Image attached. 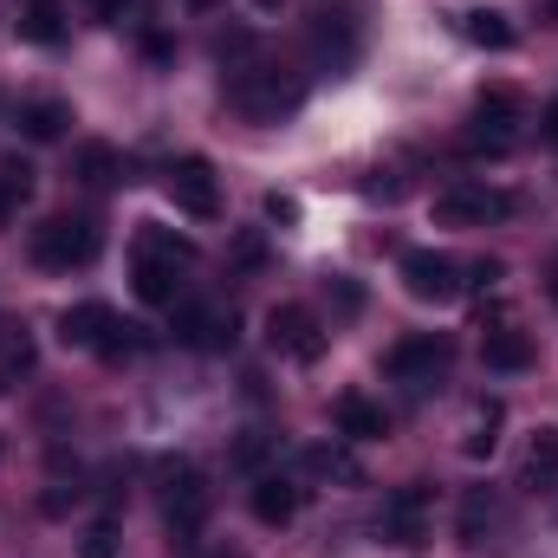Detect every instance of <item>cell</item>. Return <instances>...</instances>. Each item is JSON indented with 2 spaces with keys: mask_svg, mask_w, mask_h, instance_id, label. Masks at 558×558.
Segmentation results:
<instances>
[{
  "mask_svg": "<svg viewBox=\"0 0 558 558\" xmlns=\"http://www.w3.org/2000/svg\"><path fill=\"white\" fill-rule=\"evenodd\" d=\"M228 105L247 118V124H279L305 105V78L292 65L274 59H247V65H228Z\"/></svg>",
  "mask_w": 558,
  "mask_h": 558,
  "instance_id": "6da1fadb",
  "label": "cell"
},
{
  "mask_svg": "<svg viewBox=\"0 0 558 558\" xmlns=\"http://www.w3.org/2000/svg\"><path fill=\"white\" fill-rule=\"evenodd\" d=\"M182 267H195V241L143 221L137 228V247H131V274H137V299L143 305H175L182 292Z\"/></svg>",
  "mask_w": 558,
  "mask_h": 558,
  "instance_id": "7a4b0ae2",
  "label": "cell"
},
{
  "mask_svg": "<svg viewBox=\"0 0 558 558\" xmlns=\"http://www.w3.org/2000/svg\"><path fill=\"white\" fill-rule=\"evenodd\" d=\"M305 46H312V65L318 72H351L364 59V20H357V0H318L312 20H305Z\"/></svg>",
  "mask_w": 558,
  "mask_h": 558,
  "instance_id": "3957f363",
  "label": "cell"
},
{
  "mask_svg": "<svg viewBox=\"0 0 558 558\" xmlns=\"http://www.w3.org/2000/svg\"><path fill=\"white\" fill-rule=\"evenodd\" d=\"M156 494H162V520H169L175 539H195L208 526L215 494H208V474L195 461H182V454L175 461H156Z\"/></svg>",
  "mask_w": 558,
  "mask_h": 558,
  "instance_id": "277c9868",
  "label": "cell"
},
{
  "mask_svg": "<svg viewBox=\"0 0 558 558\" xmlns=\"http://www.w3.org/2000/svg\"><path fill=\"white\" fill-rule=\"evenodd\" d=\"M98 247H105V234H98L92 215H52V221L33 228V260L46 274H78V267L98 260Z\"/></svg>",
  "mask_w": 558,
  "mask_h": 558,
  "instance_id": "5b68a950",
  "label": "cell"
},
{
  "mask_svg": "<svg viewBox=\"0 0 558 558\" xmlns=\"http://www.w3.org/2000/svg\"><path fill=\"white\" fill-rule=\"evenodd\" d=\"M59 338L72 344V351H98V357H131L143 351L137 325H124L111 305H98V299H85V305H65V318H59Z\"/></svg>",
  "mask_w": 558,
  "mask_h": 558,
  "instance_id": "8992f818",
  "label": "cell"
},
{
  "mask_svg": "<svg viewBox=\"0 0 558 558\" xmlns=\"http://www.w3.org/2000/svg\"><path fill=\"white\" fill-rule=\"evenodd\" d=\"M520 143V92L513 85H487L474 98V118L461 131V149L468 156H507Z\"/></svg>",
  "mask_w": 558,
  "mask_h": 558,
  "instance_id": "52a82bcc",
  "label": "cell"
},
{
  "mask_svg": "<svg viewBox=\"0 0 558 558\" xmlns=\"http://www.w3.org/2000/svg\"><path fill=\"white\" fill-rule=\"evenodd\" d=\"M520 202L507 195V189H494V182H454V189H441L435 195V221L441 228H494V221H507Z\"/></svg>",
  "mask_w": 558,
  "mask_h": 558,
  "instance_id": "ba28073f",
  "label": "cell"
},
{
  "mask_svg": "<svg viewBox=\"0 0 558 558\" xmlns=\"http://www.w3.org/2000/svg\"><path fill=\"white\" fill-rule=\"evenodd\" d=\"M397 274H403V292L422 299V305H454L461 286H468V279H461V260H448V254H435V247H410Z\"/></svg>",
  "mask_w": 558,
  "mask_h": 558,
  "instance_id": "9c48e42d",
  "label": "cell"
},
{
  "mask_svg": "<svg viewBox=\"0 0 558 558\" xmlns=\"http://www.w3.org/2000/svg\"><path fill=\"white\" fill-rule=\"evenodd\" d=\"M267 344H274V357H286V364H318L325 357V325L305 305H274L267 312Z\"/></svg>",
  "mask_w": 558,
  "mask_h": 558,
  "instance_id": "30bf717a",
  "label": "cell"
},
{
  "mask_svg": "<svg viewBox=\"0 0 558 558\" xmlns=\"http://www.w3.org/2000/svg\"><path fill=\"white\" fill-rule=\"evenodd\" d=\"M448 364H454V344H448V338H435V331H416V338L390 344V357H384V371H390L397 384H410V390L441 384V371H448Z\"/></svg>",
  "mask_w": 558,
  "mask_h": 558,
  "instance_id": "8fae6325",
  "label": "cell"
},
{
  "mask_svg": "<svg viewBox=\"0 0 558 558\" xmlns=\"http://www.w3.org/2000/svg\"><path fill=\"white\" fill-rule=\"evenodd\" d=\"M162 189H169V202H175L182 215H195V221H215V215H221V182H215V169H208L202 156H175L169 175H162Z\"/></svg>",
  "mask_w": 558,
  "mask_h": 558,
  "instance_id": "7c38bea8",
  "label": "cell"
},
{
  "mask_svg": "<svg viewBox=\"0 0 558 558\" xmlns=\"http://www.w3.org/2000/svg\"><path fill=\"white\" fill-rule=\"evenodd\" d=\"M428 507H435V487H428V481L397 487L390 507H384V539H390V546H422V539H428Z\"/></svg>",
  "mask_w": 558,
  "mask_h": 558,
  "instance_id": "4fadbf2b",
  "label": "cell"
},
{
  "mask_svg": "<svg viewBox=\"0 0 558 558\" xmlns=\"http://www.w3.org/2000/svg\"><path fill=\"white\" fill-rule=\"evenodd\" d=\"M175 338L189 351H228L234 344V312H215V305H175Z\"/></svg>",
  "mask_w": 558,
  "mask_h": 558,
  "instance_id": "5bb4252c",
  "label": "cell"
},
{
  "mask_svg": "<svg viewBox=\"0 0 558 558\" xmlns=\"http://www.w3.org/2000/svg\"><path fill=\"white\" fill-rule=\"evenodd\" d=\"M299 507H305V487H299L292 474H260V481H254V520H260V526L299 520Z\"/></svg>",
  "mask_w": 558,
  "mask_h": 558,
  "instance_id": "9a60e30c",
  "label": "cell"
},
{
  "mask_svg": "<svg viewBox=\"0 0 558 558\" xmlns=\"http://www.w3.org/2000/svg\"><path fill=\"white\" fill-rule=\"evenodd\" d=\"M331 422H338V435H344V441H377V435H390V416H384L371 397H357V390L331 403Z\"/></svg>",
  "mask_w": 558,
  "mask_h": 558,
  "instance_id": "2e32d148",
  "label": "cell"
},
{
  "mask_svg": "<svg viewBox=\"0 0 558 558\" xmlns=\"http://www.w3.org/2000/svg\"><path fill=\"white\" fill-rule=\"evenodd\" d=\"M13 124H20V137L26 143H59L65 137V124H72V105H65V98H26Z\"/></svg>",
  "mask_w": 558,
  "mask_h": 558,
  "instance_id": "e0dca14e",
  "label": "cell"
},
{
  "mask_svg": "<svg viewBox=\"0 0 558 558\" xmlns=\"http://www.w3.org/2000/svg\"><path fill=\"white\" fill-rule=\"evenodd\" d=\"M481 357H487V371L520 377V371H533V338H526V331H513V325H500V331H487V338H481Z\"/></svg>",
  "mask_w": 558,
  "mask_h": 558,
  "instance_id": "ac0fdd59",
  "label": "cell"
},
{
  "mask_svg": "<svg viewBox=\"0 0 558 558\" xmlns=\"http://www.w3.org/2000/svg\"><path fill=\"white\" fill-rule=\"evenodd\" d=\"M72 175H78L85 189H111V182L124 175V162H118V149H111V143H78V156H72Z\"/></svg>",
  "mask_w": 558,
  "mask_h": 558,
  "instance_id": "d6986e66",
  "label": "cell"
},
{
  "mask_svg": "<svg viewBox=\"0 0 558 558\" xmlns=\"http://www.w3.org/2000/svg\"><path fill=\"white\" fill-rule=\"evenodd\" d=\"M526 487L533 494H553L558 487V428L533 435V448H526Z\"/></svg>",
  "mask_w": 558,
  "mask_h": 558,
  "instance_id": "ffe728a7",
  "label": "cell"
},
{
  "mask_svg": "<svg viewBox=\"0 0 558 558\" xmlns=\"http://www.w3.org/2000/svg\"><path fill=\"white\" fill-rule=\"evenodd\" d=\"M20 39H33V46H59V39H65V7H59V0H33V7L20 13Z\"/></svg>",
  "mask_w": 558,
  "mask_h": 558,
  "instance_id": "44dd1931",
  "label": "cell"
},
{
  "mask_svg": "<svg viewBox=\"0 0 558 558\" xmlns=\"http://www.w3.org/2000/svg\"><path fill=\"white\" fill-rule=\"evenodd\" d=\"M461 33H468L474 46H487V52H507V46H513V26H507V13H494V7L461 13Z\"/></svg>",
  "mask_w": 558,
  "mask_h": 558,
  "instance_id": "7402d4cb",
  "label": "cell"
},
{
  "mask_svg": "<svg viewBox=\"0 0 558 558\" xmlns=\"http://www.w3.org/2000/svg\"><path fill=\"white\" fill-rule=\"evenodd\" d=\"M33 195V162H20V156H0V228L20 215V202Z\"/></svg>",
  "mask_w": 558,
  "mask_h": 558,
  "instance_id": "603a6c76",
  "label": "cell"
},
{
  "mask_svg": "<svg viewBox=\"0 0 558 558\" xmlns=\"http://www.w3.org/2000/svg\"><path fill=\"white\" fill-rule=\"evenodd\" d=\"M33 364H39L33 331H26V325H0V371H7V377H26Z\"/></svg>",
  "mask_w": 558,
  "mask_h": 558,
  "instance_id": "cb8c5ba5",
  "label": "cell"
},
{
  "mask_svg": "<svg viewBox=\"0 0 558 558\" xmlns=\"http://www.w3.org/2000/svg\"><path fill=\"white\" fill-rule=\"evenodd\" d=\"M487 526H494V500L474 487V494L461 500V546H481V539H487Z\"/></svg>",
  "mask_w": 558,
  "mask_h": 558,
  "instance_id": "d4e9b609",
  "label": "cell"
},
{
  "mask_svg": "<svg viewBox=\"0 0 558 558\" xmlns=\"http://www.w3.org/2000/svg\"><path fill=\"white\" fill-rule=\"evenodd\" d=\"M494 428H500V403H481V416H474L468 441H461V448H468V461H487V454H494V441H500Z\"/></svg>",
  "mask_w": 558,
  "mask_h": 558,
  "instance_id": "484cf974",
  "label": "cell"
},
{
  "mask_svg": "<svg viewBox=\"0 0 558 558\" xmlns=\"http://www.w3.org/2000/svg\"><path fill=\"white\" fill-rule=\"evenodd\" d=\"M305 461H312L318 474H331V481H357V461H351L344 448H325V441H318V448H312Z\"/></svg>",
  "mask_w": 558,
  "mask_h": 558,
  "instance_id": "4316f807",
  "label": "cell"
},
{
  "mask_svg": "<svg viewBox=\"0 0 558 558\" xmlns=\"http://www.w3.org/2000/svg\"><path fill=\"white\" fill-rule=\"evenodd\" d=\"M85 558H118V533L111 526H92L85 533Z\"/></svg>",
  "mask_w": 558,
  "mask_h": 558,
  "instance_id": "83f0119b",
  "label": "cell"
},
{
  "mask_svg": "<svg viewBox=\"0 0 558 558\" xmlns=\"http://www.w3.org/2000/svg\"><path fill=\"white\" fill-rule=\"evenodd\" d=\"M267 221H299V202L292 195H267Z\"/></svg>",
  "mask_w": 558,
  "mask_h": 558,
  "instance_id": "f1b7e54d",
  "label": "cell"
},
{
  "mask_svg": "<svg viewBox=\"0 0 558 558\" xmlns=\"http://www.w3.org/2000/svg\"><path fill=\"white\" fill-rule=\"evenodd\" d=\"M331 292H338V312H357V305H364V292H357L351 279H331Z\"/></svg>",
  "mask_w": 558,
  "mask_h": 558,
  "instance_id": "f546056e",
  "label": "cell"
},
{
  "mask_svg": "<svg viewBox=\"0 0 558 558\" xmlns=\"http://www.w3.org/2000/svg\"><path fill=\"white\" fill-rule=\"evenodd\" d=\"M260 454H267V441H260V435H247V441L234 448V461H241V468H260Z\"/></svg>",
  "mask_w": 558,
  "mask_h": 558,
  "instance_id": "4dcf8cb0",
  "label": "cell"
},
{
  "mask_svg": "<svg viewBox=\"0 0 558 558\" xmlns=\"http://www.w3.org/2000/svg\"><path fill=\"white\" fill-rule=\"evenodd\" d=\"M539 137H546V143H553V149H558V98H553V105H546V118H539Z\"/></svg>",
  "mask_w": 558,
  "mask_h": 558,
  "instance_id": "1f68e13d",
  "label": "cell"
},
{
  "mask_svg": "<svg viewBox=\"0 0 558 558\" xmlns=\"http://www.w3.org/2000/svg\"><path fill=\"white\" fill-rule=\"evenodd\" d=\"M468 274H474V286H494V279H500V260H474Z\"/></svg>",
  "mask_w": 558,
  "mask_h": 558,
  "instance_id": "d6a6232c",
  "label": "cell"
},
{
  "mask_svg": "<svg viewBox=\"0 0 558 558\" xmlns=\"http://www.w3.org/2000/svg\"><path fill=\"white\" fill-rule=\"evenodd\" d=\"M92 7H98V13H105V20H118V13H124V7H131V0H92Z\"/></svg>",
  "mask_w": 558,
  "mask_h": 558,
  "instance_id": "836d02e7",
  "label": "cell"
},
{
  "mask_svg": "<svg viewBox=\"0 0 558 558\" xmlns=\"http://www.w3.org/2000/svg\"><path fill=\"white\" fill-rule=\"evenodd\" d=\"M546 292H553V305H558V260H553V274H546Z\"/></svg>",
  "mask_w": 558,
  "mask_h": 558,
  "instance_id": "e575fe53",
  "label": "cell"
},
{
  "mask_svg": "<svg viewBox=\"0 0 558 558\" xmlns=\"http://www.w3.org/2000/svg\"><path fill=\"white\" fill-rule=\"evenodd\" d=\"M182 7H195V13H208V7H221V0H182Z\"/></svg>",
  "mask_w": 558,
  "mask_h": 558,
  "instance_id": "d590c367",
  "label": "cell"
},
{
  "mask_svg": "<svg viewBox=\"0 0 558 558\" xmlns=\"http://www.w3.org/2000/svg\"><path fill=\"white\" fill-rule=\"evenodd\" d=\"M254 7H279V0H254Z\"/></svg>",
  "mask_w": 558,
  "mask_h": 558,
  "instance_id": "8d00e7d4",
  "label": "cell"
}]
</instances>
